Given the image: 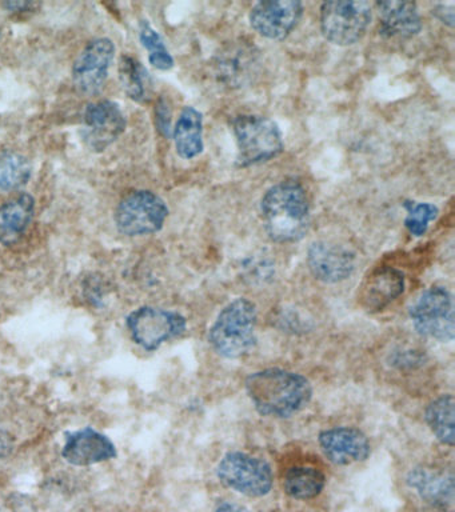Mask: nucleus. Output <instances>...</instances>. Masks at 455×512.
<instances>
[{
    "label": "nucleus",
    "instance_id": "0eeeda50",
    "mask_svg": "<svg viewBox=\"0 0 455 512\" xmlns=\"http://www.w3.org/2000/svg\"><path fill=\"white\" fill-rule=\"evenodd\" d=\"M169 216L165 200L153 191L139 190L126 195L115 210V224L127 236L151 235L161 231Z\"/></svg>",
    "mask_w": 455,
    "mask_h": 512
},
{
    "label": "nucleus",
    "instance_id": "ddd939ff",
    "mask_svg": "<svg viewBox=\"0 0 455 512\" xmlns=\"http://www.w3.org/2000/svg\"><path fill=\"white\" fill-rule=\"evenodd\" d=\"M303 4L298 0H269L255 4L250 24L263 38L283 40L301 22Z\"/></svg>",
    "mask_w": 455,
    "mask_h": 512
},
{
    "label": "nucleus",
    "instance_id": "cd10ccee",
    "mask_svg": "<svg viewBox=\"0 0 455 512\" xmlns=\"http://www.w3.org/2000/svg\"><path fill=\"white\" fill-rule=\"evenodd\" d=\"M155 120H157V127L159 132L166 138L173 135V128H171V110L169 104L165 99H159L157 108H155Z\"/></svg>",
    "mask_w": 455,
    "mask_h": 512
},
{
    "label": "nucleus",
    "instance_id": "412c9836",
    "mask_svg": "<svg viewBox=\"0 0 455 512\" xmlns=\"http://www.w3.org/2000/svg\"><path fill=\"white\" fill-rule=\"evenodd\" d=\"M173 139L177 154L182 159H194L201 155L203 144V116L197 108L187 106L179 115L173 130Z\"/></svg>",
    "mask_w": 455,
    "mask_h": 512
},
{
    "label": "nucleus",
    "instance_id": "c85d7f7f",
    "mask_svg": "<svg viewBox=\"0 0 455 512\" xmlns=\"http://www.w3.org/2000/svg\"><path fill=\"white\" fill-rule=\"evenodd\" d=\"M0 512H34V508L23 496L21 498L13 496L0 506Z\"/></svg>",
    "mask_w": 455,
    "mask_h": 512
},
{
    "label": "nucleus",
    "instance_id": "6e6552de",
    "mask_svg": "<svg viewBox=\"0 0 455 512\" xmlns=\"http://www.w3.org/2000/svg\"><path fill=\"white\" fill-rule=\"evenodd\" d=\"M217 476L226 487L251 498L269 494L274 480L273 470L266 460L245 452H229L223 456Z\"/></svg>",
    "mask_w": 455,
    "mask_h": 512
},
{
    "label": "nucleus",
    "instance_id": "393cba45",
    "mask_svg": "<svg viewBox=\"0 0 455 512\" xmlns=\"http://www.w3.org/2000/svg\"><path fill=\"white\" fill-rule=\"evenodd\" d=\"M33 164L19 152H6L0 156V190H18L29 182Z\"/></svg>",
    "mask_w": 455,
    "mask_h": 512
},
{
    "label": "nucleus",
    "instance_id": "f3484780",
    "mask_svg": "<svg viewBox=\"0 0 455 512\" xmlns=\"http://www.w3.org/2000/svg\"><path fill=\"white\" fill-rule=\"evenodd\" d=\"M407 484L431 506L441 511H453L455 500L453 471L431 466L415 467L407 475Z\"/></svg>",
    "mask_w": 455,
    "mask_h": 512
},
{
    "label": "nucleus",
    "instance_id": "f8f14e48",
    "mask_svg": "<svg viewBox=\"0 0 455 512\" xmlns=\"http://www.w3.org/2000/svg\"><path fill=\"white\" fill-rule=\"evenodd\" d=\"M126 126V116L117 103L99 100L87 104L83 114V142L91 151H105L121 138Z\"/></svg>",
    "mask_w": 455,
    "mask_h": 512
},
{
    "label": "nucleus",
    "instance_id": "423d86ee",
    "mask_svg": "<svg viewBox=\"0 0 455 512\" xmlns=\"http://www.w3.org/2000/svg\"><path fill=\"white\" fill-rule=\"evenodd\" d=\"M410 318L418 334L451 342L455 335L453 295L445 287L427 288L410 308Z\"/></svg>",
    "mask_w": 455,
    "mask_h": 512
},
{
    "label": "nucleus",
    "instance_id": "473e14b6",
    "mask_svg": "<svg viewBox=\"0 0 455 512\" xmlns=\"http://www.w3.org/2000/svg\"><path fill=\"white\" fill-rule=\"evenodd\" d=\"M214 512H250L246 507L234 502H223L215 508Z\"/></svg>",
    "mask_w": 455,
    "mask_h": 512
},
{
    "label": "nucleus",
    "instance_id": "20e7f679",
    "mask_svg": "<svg viewBox=\"0 0 455 512\" xmlns=\"http://www.w3.org/2000/svg\"><path fill=\"white\" fill-rule=\"evenodd\" d=\"M237 140V166H257L277 158L283 151V139L278 124L266 116L238 115L231 120Z\"/></svg>",
    "mask_w": 455,
    "mask_h": 512
},
{
    "label": "nucleus",
    "instance_id": "9b49d317",
    "mask_svg": "<svg viewBox=\"0 0 455 512\" xmlns=\"http://www.w3.org/2000/svg\"><path fill=\"white\" fill-rule=\"evenodd\" d=\"M115 58V46L109 38L91 40L75 59L73 83L83 95H97L105 86L111 64Z\"/></svg>",
    "mask_w": 455,
    "mask_h": 512
},
{
    "label": "nucleus",
    "instance_id": "2eb2a0df",
    "mask_svg": "<svg viewBox=\"0 0 455 512\" xmlns=\"http://www.w3.org/2000/svg\"><path fill=\"white\" fill-rule=\"evenodd\" d=\"M323 454L337 466L365 462L371 454L369 438L354 427H334L319 434Z\"/></svg>",
    "mask_w": 455,
    "mask_h": 512
},
{
    "label": "nucleus",
    "instance_id": "f257e3e1",
    "mask_svg": "<svg viewBox=\"0 0 455 512\" xmlns=\"http://www.w3.org/2000/svg\"><path fill=\"white\" fill-rule=\"evenodd\" d=\"M246 391L255 410L273 418L297 415L313 396L309 379L282 368H266L250 374L246 379Z\"/></svg>",
    "mask_w": 455,
    "mask_h": 512
},
{
    "label": "nucleus",
    "instance_id": "4468645a",
    "mask_svg": "<svg viewBox=\"0 0 455 512\" xmlns=\"http://www.w3.org/2000/svg\"><path fill=\"white\" fill-rule=\"evenodd\" d=\"M310 272L319 282L341 283L355 270V254L350 248L327 240H318L307 251Z\"/></svg>",
    "mask_w": 455,
    "mask_h": 512
},
{
    "label": "nucleus",
    "instance_id": "a211bd4d",
    "mask_svg": "<svg viewBox=\"0 0 455 512\" xmlns=\"http://www.w3.org/2000/svg\"><path fill=\"white\" fill-rule=\"evenodd\" d=\"M117 448L107 436L94 428L67 432L62 456L73 466L86 467L117 458Z\"/></svg>",
    "mask_w": 455,
    "mask_h": 512
},
{
    "label": "nucleus",
    "instance_id": "9d476101",
    "mask_svg": "<svg viewBox=\"0 0 455 512\" xmlns=\"http://www.w3.org/2000/svg\"><path fill=\"white\" fill-rule=\"evenodd\" d=\"M186 319L178 312L141 307L127 316V327L134 342L147 351L158 350L167 340L186 331Z\"/></svg>",
    "mask_w": 455,
    "mask_h": 512
},
{
    "label": "nucleus",
    "instance_id": "b1692460",
    "mask_svg": "<svg viewBox=\"0 0 455 512\" xmlns=\"http://www.w3.org/2000/svg\"><path fill=\"white\" fill-rule=\"evenodd\" d=\"M119 80L129 98L138 103L147 102L150 94L149 72L133 56H122L119 63Z\"/></svg>",
    "mask_w": 455,
    "mask_h": 512
},
{
    "label": "nucleus",
    "instance_id": "c756f323",
    "mask_svg": "<svg viewBox=\"0 0 455 512\" xmlns=\"http://www.w3.org/2000/svg\"><path fill=\"white\" fill-rule=\"evenodd\" d=\"M433 15L446 26H454V4H438L433 10Z\"/></svg>",
    "mask_w": 455,
    "mask_h": 512
},
{
    "label": "nucleus",
    "instance_id": "1a4fd4ad",
    "mask_svg": "<svg viewBox=\"0 0 455 512\" xmlns=\"http://www.w3.org/2000/svg\"><path fill=\"white\" fill-rule=\"evenodd\" d=\"M211 67L218 83L237 90L253 82L258 75L261 52L250 40H233L215 54Z\"/></svg>",
    "mask_w": 455,
    "mask_h": 512
},
{
    "label": "nucleus",
    "instance_id": "39448f33",
    "mask_svg": "<svg viewBox=\"0 0 455 512\" xmlns=\"http://www.w3.org/2000/svg\"><path fill=\"white\" fill-rule=\"evenodd\" d=\"M373 19L369 2L345 0L326 2L321 7L323 36L335 46H353L365 36Z\"/></svg>",
    "mask_w": 455,
    "mask_h": 512
},
{
    "label": "nucleus",
    "instance_id": "aec40b11",
    "mask_svg": "<svg viewBox=\"0 0 455 512\" xmlns=\"http://www.w3.org/2000/svg\"><path fill=\"white\" fill-rule=\"evenodd\" d=\"M35 215V199L22 192L0 206V244L13 246L26 234Z\"/></svg>",
    "mask_w": 455,
    "mask_h": 512
},
{
    "label": "nucleus",
    "instance_id": "6ab92c4d",
    "mask_svg": "<svg viewBox=\"0 0 455 512\" xmlns=\"http://www.w3.org/2000/svg\"><path fill=\"white\" fill-rule=\"evenodd\" d=\"M379 18H381V34L386 38L410 39L422 30V20L417 4L411 2H378Z\"/></svg>",
    "mask_w": 455,
    "mask_h": 512
},
{
    "label": "nucleus",
    "instance_id": "5701e85b",
    "mask_svg": "<svg viewBox=\"0 0 455 512\" xmlns=\"http://www.w3.org/2000/svg\"><path fill=\"white\" fill-rule=\"evenodd\" d=\"M455 400L447 394L433 400L426 408V422L439 442L454 446L455 440Z\"/></svg>",
    "mask_w": 455,
    "mask_h": 512
},
{
    "label": "nucleus",
    "instance_id": "a878e982",
    "mask_svg": "<svg viewBox=\"0 0 455 512\" xmlns=\"http://www.w3.org/2000/svg\"><path fill=\"white\" fill-rule=\"evenodd\" d=\"M139 39H141L143 47L150 52L149 62L151 66L161 71L171 70L174 67V58L167 50L162 36L149 23H142Z\"/></svg>",
    "mask_w": 455,
    "mask_h": 512
},
{
    "label": "nucleus",
    "instance_id": "2f4dec72",
    "mask_svg": "<svg viewBox=\"0 0 455 512\" xmlns=\"http://www.w3.org/2000/svg\"><path fill=\"white\" fill-rule=\"evenodd\" d=\"M13 450L10 436L6 432L0 431V458H5Z\"/></svg>",
    "mask_w": 455,
    "mask_h": 512
},
{
    "label": "nucleus",
    "instance_id": "dca6fc26",
    "mask_svg": "<svg viewBox=\"0 0 455 512\" xmlns=\"http://www.w3.org/2000/svg\"><path fill=\"white\" fill-rule=\"evenodd\" d=\"M405 291V276L397 268H375L363 279L358 290V303L367 312L385 310Z\"/></svg>",
    "mask_w": 455,
    "mask_h": 512
},
{
    "label": "nucleus",
    "instance_id": "bb28decb",
    "mask_svg": "<svg viewBox=\"0 0 455 512\" xmlns=\"http://www.w3.org/2000/svg\"><path fill=\"white\" fill-rule=\"evenodd\" d=\"M405 208L407 210L405 227L417 238L426 234L430 222H433L438 215V208L430 203L406 202Z\"/></svg>",
    "mask_w": 455,
    "mask_h": 512
},
{
    "label": "nucleus",
    "instance_id": "f03ea898",
    "mask_svg": "<svg viewBox=\"0 0 455 512\" xmlns=\"http://www.w3.org/2000/svg\"><path fill=\"white\" fill-rule=\"evenodd\" d=\"M263 226L275 243L301 240L310 228V203L305 187L285 180L270 187L261 202Z\"/></svg>",
    "mask_w": 455,
    "mask_h": 512
},
{
    "label": "nucleus",
    "instance_id": "7ed1b4c3",
    "mask_svg": "<svg viewBox=\"0 0 455 512\" xmlns=\"http://www.w3.org/2000/svg\"><path fill=\"white\" fill-rule=\"evenodd\" d=\"M258 312L253 302L238 298L227 304L209 331V343L218 355L239 359L257 346Z\"/></svg>",
    "mask_w": 455,
    "mask_h": 512
},
{
    "label": "nucleus",
    "instance_id": "7c9ffc66",
    "mask_svg": "<svg viewBox=\"0 0 455 512\" xmlns=\"http://www.w3.org/2000/svg\"><path fill=\"white\" fill-rule=\"evenodd\" d=\"M41 6L35 2H7L3 3V7L7 8V11L15 12V14H26V12H33Z\"/></svg>",
    "mask_w": 455,
    "mask_h": 512
},
{
    "label": "nucleus",
    "instance_id": "4be33fe9",
    "mask_svg": "<svg viewBox=\"0 0 455 512\" xmlns=\"http://www.w3.org/2000/svg\"><path fill=\"white\" fill-rule=\"evenodd\" d=\"M326 478L318 468L309 466L291 467L283 478L286 494L297 500L317 498L325 488Z\"/></svg>",
    "mask_w": 455,
    "mask_h": 512
}]
</instances>
